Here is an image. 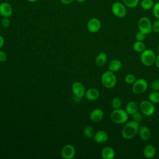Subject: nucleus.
<instances>
[{
  "mask_svg": "<svg viewBox=\"0 0 159 159\" xmlns=\"http://www.w3.org/2000/svg\"><path fill=\"white\" fill-rule=\"evenodd\" d=\"M139 130V123L132 120L126 123L123 127L121 134L124 139L130 140L133 139L137 134Z\"/></svg>",
  "mask_w": 159,
  "mask_h": 159,
  "instance_id": "obj_1",
  "label": "nucleus"
},
{
  "mask_svg": "<svg viewBox=\"0 0 159 159\" xmlns=\"http://www.w3.org/2000/svg\"><path fill=\"white\" fill-rule=\"evenodd\" d=\"M111 119L112 121L117 124H122L127 122L129 114L123 109H114L111 113Z\"/></svg>",
  "mask_w": 159,
  "mask_h": 159,
  "instance_id": "obj_2",
  "label": "nucleus"
},
{
  "mask_svg": "<svg viewBox=\"0 0 159 159\" xmlns=\"http://www.w3.org/2000/svg\"><path fill=\"white\" fill-rule=\"evenodd\" d=\"M140 61L142 63L146 66L153 65L156 60L155 52L151 49H145L140 55Z\"/></svg>",
  "mask_w": 159,
  "mask_h": 159,
  "instance_id": "obj_3",
  "label": "nucleus"
},
{
  "mask_svg": "<svg viewBox=\"0 0 159 159\" xmlns=\"http://www.w3.org/2000/svg\"><path fill=\"white\" fill-rule=\"evenodd\" d=\"M117 82L116 76L114 72L108 70L103 73L101 76V83L106 88L110 89L113 88Z\"/></svg>",
  "mask_w": 159,
  "mask_h": 159,
  "instance_id": "obj_4",
  "label": "nucleus"
},
{
  "mask_svg": "<svg viewBox=\"0 0 159 159\" xmlns=\"http://www.w3.org/2000/svg\"><path fill=\"white\" fill-rule=\"evenodd\" d=\"M139 30L145 35L152 33V23L147 17H142L139 19L137 24Z\"/></svg>",
  "mask_w": 159,
  "mask_h": 159,
  "instance_id": "obj_5",
  "label": "nucleus"
},
{
  "mask_svg": "<svg viewBox=\"0 0 159 159\" xmlns=\"http://www.w3.org/2000/svg\"><path fill=\"white\" fill-rule=\"evenodd\" d=\"M148 88V83L143 78H139L132 84V91L135 94H141L146 91Z\"/></svg>",
  "mask_w": 159,
  "mask_h": 159,
  "instance_id": "obj_6",
  "label": "nucleus"
},
{
  "mask_svg": "<svg viewBox=\"0 0 159 159\" xmlns=\"http://www.w3.org/2000/svg\"><path fill=\"white\" fill-rule=\"evenodd\" d=\"M111 11L112 14L117 17L123 18L127 14L126 6L123 2H114L111 6Z\"/></svg>",
  "mask_w": 159,
  "mask_h": 159,
  "instance_id": "obj_7",
  "label": "nucleus"
},
{
  "mask_svg": "<svg viewBox=\"0 0 159 159\" xmlns=\"http://www.w3.org/2000/svg\"><path fill=\"white\" fill-rule=\"evenodd\" d=\"M139 109L142 114L146 116H151L155 111V107L149 100L142 101L139 104Z\"/></svg>",
  "mask_w": 159,
  "mask_h": 159,
  "instance_id": "obj_8",
  "label": "nucleus"
},
{
  "mask_svg": "<svg viewBox=\"0 0 159 159\" xmlns=\"http://www.w3.org/2000/svg\"><path fill=\"white\" fill-rule=\"evenodd\" d=\"M71 90L75 95V96L81 98L84 96H85L86 90L84 85L78 81H76L73 83L71 86Z\"/></svg>",
  "mask_w": 159,
  "mask_h": 159,
  "instance_id": "obj_9",
  "label": "nucleus"
},
{
  "mask_svg": "<svg viewBox=\"0 0 159 159\" xmlns=\"http://www.w3.org/2000/svg\"><path fill=\"white\" fill-rule=\"evenodd\" d=\"M101 27L100 20L96 17L90 19L87 23V29L91 33H96L98 32Z\"/></svg>",
  "mask_w": 159,
  "mask_h": 159,
  "instance_id": "obj_10",
  "label": "nucleus"
},
{
  "mask_svg": "<svg viewBox=\"0 0 159 159\" xmlns=\"http://www.w3.org/2000/svg\"><path fill=\"white\" fill-rule=\"evenodd\" d=\"M61 155L64 159L73 158L75 155V147L70 144L65 145L61 150Z\"/></svg>",
  "mask_w": 159,
  "mask_h": 159,
  "instance_id": "obj_11",
  "label": "nucleus"
},
{
  "mask_svg": "<svg viewBox=\"0 0 159 159\" xmlns=\"http://www.w3.org/2000/svg\"><path fill=\"white\" fill-rule=\"evenodd\" d=\"M12 12V7L9 3L3 2L0 4V15L3 17H9Z\"/></svg>",
  "mask_w": 159,
  "mask_h": 159,
  "instance_id": "obj_12",
  "label": "nucleus"
},
{
  "mask_svg": "<svg viewBox=\"0 0 159 159\" xmlns=\"http://www.w3.org/2000/svg\"><path fill=\"white\" fill-rule=\"evenodd\" d=\"M103 117L104 112L101 109H94L89 114L90 120L94 122L101 121Z\"/></svg>",
  "mask_w": 159,
  "mask_h": 159,
  "instance_id": "obj_13",
  "label": "nucleus"
},
{
  "mask_svg": "<svg viewBox=\"0 0 159 159\" xmlns=\"http://www.w3.org/2000/svg\"><path fill=\"white\" fill-rule=\"evenodd\" d=\"M94 140L98 143H102L107 141L108 139L107 134L104 130H99L94 134Z\"/></svg>",
  "mask_w": 159,
  "mask_h": 159,
  "instance_id": "obj_14",
  "label": "nucleus"
},
{
  "mask_svg": "<svg viewBox=\"0 0 159 159\" xmlns=\"http://www.w3.org/2000/svg\"><path fill=\"white\" fill-rule=\"evenodd\" d=\"M138 133L140 139L143 141H147L151 137V132L150 129L145 125L139 127Z\"/></svg>",
  "mask_w": 159,
  "mask_h": 159,
  "instance_id": "obj_15",
  "label": "nucleus"
},
{
  "mask_svg": "<svg viewBox=\"0 0 159 159\" xmlns=\"http://www.w3.org/2000/svg\"><path fill=\"white\" fill-rule=\"evenodd\" d=\"M85 96L87 99L91 101H93L96 100L99 96V91L94 88L88 89L85 93Z\"/></svg>",
  "mask_w": 159,
  "mask_h": 159,
  "instance_id": "obj_16",
  "label": "nucleus"
},
{
  "mask_svg": "<svg viewBox=\"0 0 159 159\" xmlns=\"http://www.w3.org/2000/svg\"><path fill=\"white\" fill-rule=\"evenodd\" d=\"M101 157L103 159H112L115 156V152L111 147H105L101 151Z\"/></svg>",
  "mask_w": 159,
  "mask_h": 159,
  "instance_id": "obj_17",
  "label": "nucleus"
},
{
  "mask_svg": "<svg viewBox=\"0 0 159 159\" xmlns=\"http://www.w3.org/2000/svg\"><path fill=\"white\" fill-rule=\"evenodd\" d=\"M156 149L152 145H148L145 147L143 150V156L147 158H152L155 157Z\"/></svg>",
  "mask_w": 159,
  "mask_h": 159,
  "instance_id": "obj_18",
  "label": "nucleus"
},
{
  "mask_svg": "<svg viewBox=\"0 0 159 159\" xmlns=\"http://www.w3.org/2000/svg\"><path fill=\"white\" fill-rule=\"evenodd\" d=\"M139 105L135 101H129L125 107V111L129 115H132L137 111H138Z\"/></svg>",
  "mask_w": 159,
  "mask_h": 159,
  "instance_id": "obj_19",
  "label": "nucleus"
},
{
  "mask_svg": "<svg viewBox=\"0 0 159 159\" xmlns=\"http://www.w3.org/2000/svg\"><path fill=\"white\" fill-rule=\"evenodd\" d=\"M121 67H122L121 61L117 59H114L111 60L108 65L109 70L112 72L118 71L119 70H120Z\"/></svg>",
  "mask_w": 159,
  "mask_h": 159,
  "instance_id": "obj_20",
  "label": "nucleus"
},
{
  "mask_svg": "<svg viewBox=\"0 0 159 159\" xmlns=\"http://www.w3.org/2000/svg\"><path fill=\"white\" fill-rule=\"evenodd\" d=\"M107 61V55L105 53H99L95 58V63L98 66H104Z\"/></svg>",
  "mask_w": 159,
  "mask_h": 159,
  "instance_id": "obj_21",
  "label": "nucleus"
},
{
  "mask_svg": "<svg viewBox=\"0 0 159 159\" xmlns=\"http://www.w3.org/2000/svg\"><path fill=\"white\" fill-rule=\"evenodd\" d=\"M154 4L153 0H142L140 2V7L144 10H150L152 9Z\"/></svg>",
  "mask_w": 159,
  "mask_h": 159,
  "instance_id": "obj_22",
  "label": "nucleus"
},
{
  "mask_svg": "<svg viewBox=\"0 0 159 159\" xmlns=\"http://www.w3.org/2000/svg\"><path fill=\"white\" fill-rule=\"evenodd\" d=\"M148 98L153 104L159 102V92L158 91H153L148 94Z\"/></svg>",
  "mask_w": 159,
  "mask_h": 159,
  "instance_id": "obj_23",
  "label": "nucleus"
},
{
  "mask_svg": "<svg viewBox=\"0 0 159 159\" xmlns=\"http://www.w3.org/2000/svg\"><path fill=\"white\" fill-rule=\"evenodd\" d=\"M133 49L137 52H142L145 49V43L143 42L136 41L133 44Z\"/></svg>",
  "mask_w": 159,
  "mask_h": 159,
  "instance_id": "obj_24",
  "label": "nucleus"
},
{
  "mask_svg": "<svg viewBox=\"0 0 159 159\" xmlns=\"http://www.w3.org/2000/svg\"><path fill=\"white\" fill-rule=\"evenodd\" d=\"M122 2L129 8H135L137 6L139 2V0H122Z\"/></svg>",
  "mask_w": 159,
  "mask_h": 159,
  "instance_id": "obj_25",
  "label": "nucleus"
},
{
  "mask_svg": "<svg viewBox=\"0 0 159 159\" xmlns=\"http://www.w3.org/2000/svg\"><path fill=\"white\" fill-rule=\"evenodd\" d=\"M83 134L84 135L89 138H91L92 137L94 136V129L91 127V126H86L84 128L83 130Z\"/></svg>",
  "mask_w": 159,
  "mask_h": 159,
  "instance_id": "obj_26",
  "label": "nucleus"
},
{
  "mask_svg": "<svg viewBox=\"0 0 159 159\" xmlns=\"http://www.w3.org/2000/svg\"><path fill=\"white\" fill-rule=\"evenodd\" d=\"M111 106L114 109H119L122 106V101L119 98H114L111 101Z\"/></svg>",
  "mask_w": 159,
  "mask_h": 159,
  "instance_id": "obj_27",
  "label": "nucleus"
},
{
  "mask_svg": "<svg viewBox=\"0 0 159 159\" xmlns=\"http://www.w3.org/2000/svg\"><path fill=\"white\" fill-rule=\"evenodd\" d=\"M135 80H136L135 76L133 74H131V73L126 75L124 78L125 82L129 84H132L135 82Z\"/></svg>",
  "mask_w": 159,
  "mask_h": 159,
  "instance_id": "obj_28",
  "label": "nucleus"
},
{
  "mask_svg": "<svg viewBox=\"0 0 159 159\" xmlns=\"http://www.w3.org/2000/svg\"><path fill=\"white\" fill-rule=\"evenodd\" d=\"M152 9L153 15L157 19H159V2H155Z\"/></svg>",
  "mask_w": 159,
  "mask_h": 159,
  "instance_id": "obj_29",
  "label": "nucleus"
},
{
  "mask_svg": "<svg viewBox=\"0 0 159 159\" xmlns=\"http://www.w3.org/2000/svg\"><path fill=\"white\" fill-rule=\"evenodd\" d=\"M132 119L137 122H140L142 120L143 116H142V112H139L138 111H137L136 112H135L134 114L132 115Z\"/></svg>",
  "mask_w": 159,
  "mask_h": 159,
  "instance_id": "obj_30",
  "label": "nucleus"
},
{
  "mask_svg": "<svg viewBox=\"0 0 159 159\" xmlns=\"http://www.w3.org/2000/svg\"><path fill=\"white\" fill-rule=\"evenodd\" d=\"M150 88L152 91H159V79H155L150 83Z\"/></svg>",
  "mask_w": 159,
  "mask_h": 159,
  "instance_id": "obj_31",
  "label": "nucleus"
},
{
  "mask_svg": "<svg viewBox=\"0 0 159 159\" xmlns=\"http://www.w3.org/2000/svg\"><path fill=\"white\" fill-rule=\"evenodd\" d=\"M145 34H143V32H140L139 30V32H137L136 34H135V38L136 39L137 41H140V42H143L145 39Z\"/></svg>",
  "mask_w": 159,
  "mask_h": 159,
  "instance_id": "obj_32",
  "label": "nucleus"
},
{
  "mask_svg": "<svg viewBox=\"0 0 159 159\" xmlns=\"http://www.w3.org/2000/svg\"><path fill=\"white\" fill-rule=\"evenodd\" d=\"M152 31L155 33H159V19L152 23Z\"/></svg>",
  "mask_w": 159,
  "mask_h": 159,
  "instance_id": "obj_33",
  "label": "nucleus"
},
{
  "mask_svg": "<svg viewBox=\"0 0 159 159\" xmlns=\"http://www.w3.org/2000/svg\"><path fill=\"white\" fill-rule=\"evenodd\" d=\"M10 25V20L9 17H4L1 20V25L4 28H7Z\"/></svg>",
  "mask_w": 159,
  "mask_h": 159,
  "instance_id": "obj_34",
  "label": "nucleus"
},
{
  "mask_svg": "<svg viewBox=\"0 0 159 159\" xmlns=\"http://www.w3.org/2000/svg\"><path fill=\"white\" fill-rule=\"evenodd\" d=\"M7 59V55L2 50H0V62H4Z\"/></svg>",
  "mask_w": 159,
  "mask_h": 159,
  "instance_id": "obj_35",
  "label": "nucleus"
},
{
  "mask_svg": "<svg viewBox=\"0 0 159 159\" xmlns=\"http://www.w3.org/2000/svg\"><path fill=\"white\" fill-rule=\"evenodd\" d=\"M74 1V0H60V2L65 5H68L71 4Z\"/></svg>",
  "mask_w": 159,
  "mask_h": 159,
  "instance_id": "obj_36",
  "label": "nucleus"
},
{
  "mask_svg": "<svg viewBox=\"0 0 159 159\" xmlns=\"http://www.w3.org/2000/svg\"><path fill=\"white\" fill-rule=\"evenodd\" d=\"M4 43V38H3L2 36L0 35V48L3 46Z\"/></svg>",
  "mask_w": 159,
  "mask_h": 159,
  "instance_id": "obj_37",
  "label": "nucleus"
},
{
  "mask_svg": "<svg viewBox=\"0 0 159 159\" xmlns=\"http://www.w3.org/2000/svg\"><path fill=\"white\" fill-rule=\"evenodd\" d=\"M155 65L157 66V67L158 68H159V55L156 57V60H155Z\"/></svg>",
  "mask_w": 159,
  "mask_h": 159,
  "instance_id": "obj_38",
  "label": "nucleus"
},
{
  "mask_svg": "<svg viewBox=\"0 0 159 159\" xmlns=\"http://www.w3.org/2000/svg\"><path fill=\"white\" fill-rule=\"evenodd\" d=\"M79 3H83L86 0H76Z\"/></svg>",
  "mask_w": 159,
  "mask_h": 159,
  "instance_id": "obj_39",
  "label": "nucleus"
},
{
  "mask_svg": "<svg viewBox=\"0 0 159 159\" xmlns=\"http://www.w3.org/2000/svg\"><path fill=\"white\" fill-rule=\"evenodd\" d=\"M27 1H29V2H36L37 0H27Z\"/></svg>",
  "mask_w": 159,
  "mask_h": 159,
  "instance_id": "obj_40",
  "label": "nucleus"
},
{
  "mask_svg": "<svg viewBox=\"0 0 159 159\" xmlns=\"http://www.w3.org/2000/svg\"><path fill=\"white\" fill-rule=\"evenodd\" d=\"M158 50H159V44H158Z\"/></svg>",
  "mask_w": 159,
  "mask_h": 159,
  "instance_id": "obj_41",
  "label": "nucleus"
},
{
  "mask_svg": "<svg viewBox=\"0 0 159 159\" xmlns=\"http://www.w3.org/2000/svg\"><path fill=\"white\" fill-rule=\"evenodd\" d=\"M0 30H1V26H0Z\"/></svg>",
  "mask_w": 159,
  "mask_h": 159,
  "instance_id": "obj_42",
  "label": "nucleus"
},
{
  "mask_svg": "<svg viewBox=\"0 0 159 159\" xmlns=\"http://www.w3.org/2000/svg\"><path fill=\"white\" fill-rule=\"evenodd\" d=\"M0 16H1V15H0Z\"/></svg>",
  "mask_w": 159,
  "mask_h": 159,
  "instance_id": "obj_43",
  "label": "nucleus"
}]
</instances>
